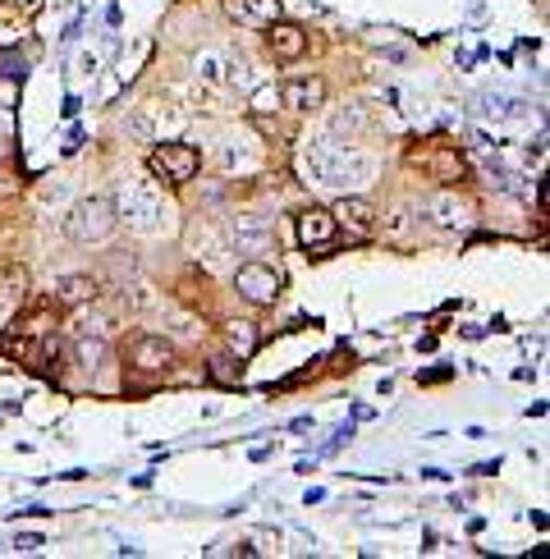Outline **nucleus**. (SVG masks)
<instances>
[{"instance_id": "6e6552de", "label": "nucleus", "mask_w": 550, "mask_h": 559, "mask_svg": "<svg viewBox=\"0 0 550 559\" xmlns=\"http://www.w3.org/2000/svg\"><path fill=\"white\" fill-rule=\"evenodd\" d=\"M230 243H234V253H271V226H267V216H230Z\"/></svg>"}, {"instance_id": "6ab92c4d", "label": "nucleus", "mask_w": 550, "mask_h": 559, "mask_svg": "<svg viewBox=\"0 0 550 559\" xmlns=\"http://www.w3.org/2000/svg\"><path fill=\"white\" fill-rule=\"evenodd\" d=\"M257 161L253 151H244V147H234V138H225V147H220V166L225 170H248Z\"/></svg>"}, {"instance_id": "a211bd4d", "label": "nucleus", "mask_w": 550, "mask_h": 559, "mask_svg": "<svg viewBox=\"0 0 550 559\" xmlns=\"http://www.w3.org/2000/svg\"><path fill=\"white\" fill-rule=\"evenodd\" d=\"M427 166H431L436 179H459V174H464V161H459L454 151H436V156H427Z\"/></svg>"}, {"instance_id": "7ed1b4c3", "label": "nucleus", "mask_w": 550, "mask_h": 559, "mask_svg": "<svg viewBox=\"0 0 550 559\" xmlns=\"http://www.w3.org/2000/svg\"><path fill=\"white\" fill-rule=\"evenodd\" d=\"M115 226H120L115 197H83V203H74V211L64 216V234L74 243H101V239H110Z\"/></svg>"}, {"instance_id": "ddd939ff", "label": "nucleus", "mask_w": 550, "mask_h": 559, "mask_svg": "<svg viewBox=\"0 0 550 559\" xmlns=\"http://www.w3.org/2000/svg\"><path fill=\"white\" fill-rule=\"evenodd\" d=\"M225 14L244 28H267L271 19H280V0H225Z\"/></svg>"}, {"instance_id": "f257e3e1", "label": "nucleus", "mask_w": 550, "mask_h": 559, "mask_svg": "<svg viewBox=\"0 0 550 559\" xmlns=\"http://www.w3.org/2000/svg\"><path fill=\"white\" fill-rule=\"evenodd\" d=\"M303 170L313 174V184H321V189L358 193L367 179L377 174V156L354 147V143L330 138V133H317V138L303 143Z\"/></svg>"}, {"instance_id": "4468645a", "label": "nucleus", "mask_w": 550, "mask_h": 559, "mask_svg": "<svg viewBox=\"0 0 550 559\" xmlns=\"http://www.w3.org/2000/svg\"><path fill=\"white\" fill-rule=\"evenodd\" d=\"M193 74L211 83V87H225V74H230V56L225 51H203V56H193Z\"/></svg>"}, {"instance_id": "20e7f679", "label": "nucleus", "mask_w": 550, "mask_h": 559, "mask_svg": "<svg viewBox=\"0 0 550 559\" xmlns=\"http://www.w3.org/2000/svg\"><path fill=\"white\" fill-rule=\"evenodd\" d=\"M184 124H188L184 110L180 106H161V101H147V106H138L134 116H129V133L143 138V143H170L174 133H184Z\"/></svg>"}, {"instance_id": "423d86ee", "label": "nucleus", "mask_w": 550, "mask_h": 559, "mask_svg": "<svg viewBox=\"0 0 550 559\" xmlns=\"http://www.w3.org/2000/svg\"><path fill=\"white\" fill-rule=\"evenodd\" d=\"M197 166H203V156H197V147L188 143H161L157 151H151V174L170 179V184H188V179L197 174Z\"/></svg>"}, {"instance_id": "aec40b11", "label": "nucleus", "mask_w": 550, "mask_h": 559, "mask_svg": "<svg viewBox=\"0 0 550 559\" xmlns=\"http://www.w3.org/2000/svg\"><path fill=\"white\" fill-rule=\"evenodd\" d=\"M101 357H106V344H101V340H83V344H78V363H83L87 372H97Z\"/></svg>"}, {"instance_id": "9d476101", "label": "nucleus", "mask_w": 550, "mask_h": 559, "mask_svg": "<svg viewBox=\"0 0 550 559\" xmlns=\"http://www.w3.org/2000/svg\"><path fill=\"white\" fill-rule=\"evenodd\" d=\"M335 230H340L335 211H326V207L298 211V243H303V248H326V243L335 239Z\"/></svg>"}, {"instance_id": "393cba45", "label": "nucleus", "mask_w": 550, "mask_h": 559, "mask_svg": "<svg viewBox=\"0 0 550 559\" xmlns=\"http://www.w3.org/2000/svg\"><path fill=\"white\" fill-rule=\"evenodd\" d=\"M10 5H14V10H28V5H37V0H10Z\"/></svg>"}, {"instance_id": "39448f33", "label": "nucleus", "mask_w": 550, "mask_h": 559, "mask_svg": "<svg viewBox=\"0 0 550 559\" xmlns=\"http://www.w3.org/2000/svg\"><path fill=\"white\" fill-rule=\"evenodd\" d=\"M234 289H239V299H248L257 307H271L280 299V271L267 262H244L234 271Z\"/></svg>"}, {"instance_id": "2eb2a0df", "label": "nucleus", "mask_w": 550, "mask_h": 559, "mask_svg": "<svg viewBox=\"0 0 550 559\" xmlns=\"http://www.w3.org/2000/svg\"><path fill=\"white\" fill-rule=\"evenodd\" d=\"M335 220H344V226H354V230H367L371 220H377V207L367 203V197H340L335 203Z\"/></svg>"}, {"instance_id": "f03ea898", "label": "nucleus", "mask_w": 550, "mask_h": 559, "mask_svg": "<svg viewBox=\"0 0 550 559\" xmlns=\"http://www.w3.org/2000/svg\"><path fill=\"white\" fill-rule=\"evenodd\" d=\"M115 211L134 234H161L166 220H170L166 197H161V189L151 184V179H134V184H124Z\"/></svg>"}, {"instance_id": "4be33fe9", "label": "nucleus", "mask_w": 550, "mask_h": 559, "mask_svg": "<svg viewBox=\"0 0 550 559\" xmlns=\"http://www.w3.org/2000/svg\"><path fill=\"white\" fill-rule=\"evenodd\" d=\"M335 129H363V116L358 110H344V116H335Z\"/></svg>"}, {"instance_id": "0eeeda50", "label": "nucleus", "mask_w": 550, "mask_h": 559, "mask_svg": "<svg viewBox=\"0 0 550 559\" xmlns=\"http://www.w3.org/2000/svg\"><path fill=\"white\" fill-rule=\"evenodd\" d=\"M417 216H423L427 226H436V230L459 234V230H468L473 207L464 203V197H454V193H436V197H427V203L417 207Z\"/></svg>"}, {"instance_id": "5701e85b", "label": "nucleus", "mask_w": 550, "mask_h": 559, "mask_svg": "<svg viewBox=\"0 0 550 559\" xmlns=\"http://www.w3.org/2000/svg\"><path fill=\"white\" fill-rule=\"evenodd\" d=\"M19 550H41V546H47V542H41V536L37 532H24V536H19V542H14Z\"/></svg>"}, {"instance_id": "dca6fc26", "label": "nucleus", "mask_w": 550, "mask_h": 559, "mask_svg": "<svg viewBox=\"0 0 550 559\" xmlns=\"http://www.w3.org/2000/svg\"><path fill=\"white\" fill-rule=\"evenodd\" d=\"M56 299L70 303V307L93 303V299H97V280H93V276H64V280L56 284Z\"/></svg>"}, {"instance_id": "1a4fd4ad", "label": "nucleus", "mask_w": 550, "mask_h": 559, "mask_svg": "<svg viewBox=\"0 0 550 559\" xmlns=\"http://www.w3.org/2000/svg\"><path fill=\"white\" fill-rule=\"evenodd\" d=\"M129 363H134L138 372H147V376L170 372L174 367V344H166L161 335H143V340H134V349H129Z\"/></svg>"}, {"instance_id": "9b49d317", "label": "nucleus", "mask_w": 550, "mask_h": 559, "mask_svg": "<svg viewBox=\"0 0 550 559\" xmlns=\"http://www.w3.org/2000/svg\"><path fill=\"white\" fill-rule=\"evenodd\" d=\"M280 101L290 106V110H321V106H326V78H317V74H307V78H284Z\"/></svg>"}, {"instance_id": "f3484780", "label": "nucleus", "mask_w": 550, "mask_h": 559, "mask_svg": "<svg viewBox=\"0 0 550 559\" xmlns=\"http://www.w3.org/2000/svg\"><path fill=\"white\" fill-rule=\"evenodd\" d=\"M230 349H234L239 357H248V353L257 349V330H253V321H230Z\"/></svg>"}, {"instance_id": "b1692460", "label": "nucleus", "mask_w": 550, "mask_h": 559, "mask_svg": "<svg viewBox=\"0 0 550 559\" xmlns=\"http://www.w3.org/2000/svg\"><path fill=\"white\" fill-rule=\"evenodd\" d=\"M211 376H216V381H234V372L225 367V357H216V367H211Z\"/></svg>"}, {"instance_id": "412c9836", "label": "nucleus", "mask_w": 550, "mask_h": 559, "mask_svg": "<svg viewBox=\"0 0 550 559\" xmlns=\"http://www.w3.org/2000/svg\"><path fill=\"white\" fill-rule=\"evenodd\" d=\"M225 87H253V70L244 60H234L230 56V74H225Z\"/></svg>"}, {"instance_id": "f8f14e48", "label": "nucleus", "mask_w": 550, "mask_h": 559, "mask_svg": "<svg viewBox=\"0 0 550 559\" xmlns=\"http://www.w3.org/2000/svg\"><path fill=\"white\" fill-rule=\"evenodd\" d=\"M267 28H271V33H267V51H271L276 60H298V56L307 51V33H303L298 24H280V19H271Z\"/></svg>"}]
</instances>
